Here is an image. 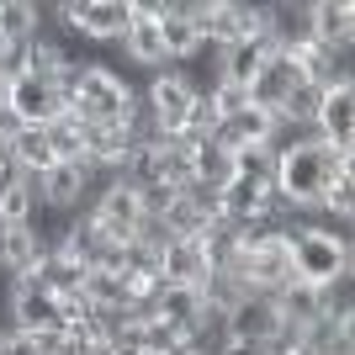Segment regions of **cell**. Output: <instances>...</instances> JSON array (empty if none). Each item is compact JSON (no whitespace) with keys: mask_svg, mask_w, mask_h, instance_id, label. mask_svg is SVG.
Returning a JSON list of instances; mask_svg holds the SVG:
<instances>
[{"mask_svg":"<svg viewBox=\"0 0 355 355\" xmlns=\"http://www.w3.org/2000/svg\"><path fill=\"white\" fill-rule=\"evenodd\" d=\"M313 138L329 148H355V85L324 90V106L313 117Z\"/></svg>","mask_w":355,"mask_h":355,"instance_id":"14","label":"cell"},{"mask_svg":"<svg viewBox=\"0 0 355 355\" xmlns=\"http://www.w3.org/2000/svg\"><path fill=\"white\" fill-rule=\"evenodd\" d=\"M196 292H202V302H207V308L228 313L234 302H244V297H250V286H244V276H239V270L212 266L207 276H202V286H196Z\"/></svg>","mask_w":355,"mask_h":355,"instance_id":"29","label":"cell"},{"mask_svg":"<svg viewBox=\"0 0 355 355\" xmlns=\"http://www.w3.org/2000/svg\"><path fill=\"white\" fill-rule=\"evenodd\" d=\"M6 154H11V164L21 170V175H32V180L59 164V154H53V144H48V128H11Z\"/></svg>","mask_w":355,"mask_h":355,"instance_id":"21","label":"cell"},{"mask_svg":"<svg viewBox=\"0 0 355 355\" xmlns=\"http://www.w3.org/2000/svg\"><path fill=\"white\" fill-rule=\"evenodd\" d=\"M6 138H11V117H0V159H6Z\"/></svg>","mask_w":355,"mask_h":355,"instance_id":"38","label":"cell"},{"mask_svg":"<svg viewBox=\"0 0 355 355\" xmlns=\"http://www.w3.org/2000/svg\"><path fill=\"white\" fill-rule=\"evenodd\" d=\"M154 266H159V276H164L170 286H202V276L212 270V266H207V250H202V239H170Z\"/></svg>","mask_w":355,"mask_h":355,"instance_id":"19","label":"cell"},{"mask_svg":"<svg viewBox=\"0 0 355 355\" xmlns=\"http://www.w3.org/2000/svg\"><path fill=\"white\" fill-rule=\"evenodd\" d=\"M32 276H37L53 297H74V292H80V282H85V266H80V260H69V254H59V250H48L43 266L32 270Z\"/></svg>","mask_w":355,"mask_h":355,"instance_id":"28","label":"cell"},{"mask_svg":"<svg viewBox=\"0 0 355 355\" xmlns=\"http://www.w3.org/2000/svg\"><path fill=\"white\" fill-rule=\"evenodd\" d=\"M122 53H128V64H138V69L159 74L170 69V59H164V37H159V21H154V0H133V21H128V32H122Z\"/></svg>","mask_w":355,"mask_h":355,"instance_id":"10","label":"cell"},{"mask_svg":"<svg viewBox=\"0 0 355 355\" xmlns=\"http://www.w3.org/2000/svg\"><path fill=\"white\" fill-rule=\"evenodd\" d=\"M297 64H302V80L318 90H340V85H355V69H350V53H334L324 43H302L297 48Z\"/></svg>","mask_w":355,"mask_h":355,"instance_id":"20","label":"cell"},{"mask_svg":"<svg viewBox=\"0 0 355 355\" xmlns=\"http://www.w3.org/2000/svg\"><path fill=\"white\" fill-rule=\"evenodd\" d=\"M0 228H6V223H0Z\"/></svg>","mask_w":355,"mask_h":355,"instance_id":"41","label":"cell"},{"mask_svg":"<svg viewBox=\"0 0 355 355\" xmlns=\"http://www.w3.org/2000/svg\"><path fill=\"white\" fill-rule=\"evenodd\" d=\"M106 355H148V350H144V345H112Z\"/></svg>","mask_w":355,"mask_h":355,"instance_id":"37","label":"cell"},{"mask_svg":"<svg viewBox=\"0 0 355 355\" xmlns=\"http://www.w3.org/2000/svg\"><path fill=\"white\" fill-rule=\"evenodd\" d=\"M318 218H334L340 228H350V218H355V170H345V175L329 180L324 202H318Z\"/></svg>","mask_w":355,"mask_h":355,"instance_id":"31","label":"cell"},{"mask_svg":"<svg viewBox=\"0 0 355 355\" xmlns=\"http://www.w3.org/2000/svg\"><path fill=\"white\" fill-rule=\"evenodd\" d=\"M355 170V148H329L318 138L292 148H276V175H270V191L282 196L297 218H318V202H324L329 180Z\"/></svg>","mask_w":355,"mask_h":355,"instance_id":"1","label":"cell"},{"mask_svg":"<svg viewBox=\"0 0 355 355\" xmlns=\"http://www.w3.org/2000/svg\"><path fill=\"white\" fill-rule=\"evenodd\" d=\"M48 21L64 37L80 43H122V32L133 21V0H59L48 6Z\"/></svg>","mask_w":355,"mask_h":355,"instance_id":"4","label":"cell"},{"mask_svg":"<svg viewBox=\"0 0 355 355\" xmlns=\"http://www.w3.org/2000/svg\"><path fill=\"white\" fill-rule=\"evenodd\" d=\"M228 270H239L250 292L276 297L286 282H297V276H292V239H286V234H260L254 244H239V260Z\"/></svg>","mask_w":355,"mask_h":355,"instance_id":"5","label":"cell"},{"mask_svg":"<svg viewBox=\"0 0 355 355\" xmlns=\"http://www.w3.org/2000/svg\"><path fill=\"white\" fill-rule=\"evenodd\" d=\"M318 313L324 318H355V270L318 286Z\"/></svg>","mask_w":355,"mask_h":355,"instance_id":"34","label":"cell"},{"mask_svg":"<svg viewBox=\"0 0 355 355\" xmlns=\"http://www.w3.org/2000/svg\"><path fill=\"white\" fill-rule=\"evenodd\" d=\"M0 282H6V276H0Z\"/></svg>","mask_w":355,"mask_h":355,"instance_id":"42","label":"cell"},{"mask_svg":"<svg viewBox=\"0 0 355 355\" xmlns=\"http://www.w3.org/2000/svg\"><path fill=\"white\" fill-rule=\"evenodd\" d=\"M48 144L59 159H80L85 154V122L74 117V112H59V117L48 122Z\"/></svg>","mask_w":355,"mask_h":355,"instance_id":"33","label":"cell"},{"mask_svg":"<svg viewBox=\"0 0 355 355\" xmlns=\"http://www.w3.org/2000/svg\"><path fill=\"white\" fill-rule=\"evenodd\" d=\"M154 21H159V37H164V59L186 64L202 48V32L191 27V16H186V0H154Z\"/></svg>","mask_w":355,"mask_h":355,"instance_id":"17","label":"cell"},{"mask_svg":"<svg viewBox=\"0 0 355 355\" xmlns=\"http://www.w3.org/2000/svg\"><path fill=\"white\" fill-rule=\"evenodd\" d=\"M276 112H266V106H244V112H234V117L218 122V133H212V144H223L228 154L234 148H270V138H276Z\"/></svg>","mask_w":355,"mask_h":355,"instance_id":"13","label":"cell"},{"mask_svg":"<svg viewBox=\"0 0 355 355\" xmlns=\"http://www.w3.org/2000/svg\"><path fill=\"white\" fill-rule=\"evenodd\" d=\"M191 175H196V186H207V191H223L228 180H234V154L223 144H196L191 148Z\"/></svg>","mask_w":355,"mask_h":355,"instance_id":"27","label":"cell"},{"mask_svg":"<svg viewBox=\"0 0 355 355\" xmlns=\"http://www.w3.org/2000/svg\"><path fill=\"white\" fill-rule=\"evenodd\" d=\"M96 170H90L85 159H59L53 170H43V175L32 180L37 186V202H43V212H53V218H74V212L90 207V191H96Z\"/></svg>","mask_w":355,"mask_h":355,"instance_id":"7","label":"cell"},{"mask_svg":"<svg viewBox=\"0 0 355 355\" xmlns=\"http://www.w3.org/2000/svg\"><path fill=\"white\" fill-rule=\"evenodd\" d=\"M37 212H43V202H37V186H32V175L0 191V223H32Z\"/></svg>","mask_w":355,"mask_h":355,"instance_id":"32","label":"cell"},{"mask_svg":"<svg viewBox=\"0 0 355 355\" xmlns=\"http://www.w3.org/2000/svg\"><path fill=\"white\" fill-rule=\"evenodd\" d=\"M266 59H270V43H266V37H250V43L218 48V80L250 90V80L260 74V64H266Z\"/></svg>","mask_w":355,"mask_h":355,"instance_id":"23","label":"cell"},{"mask_svg":"<svg viewBox=\"0 0 355 355\" xmlns=\"http://www.w3.org/2000/svg\"><path fill=\"white\" fill-rule=\"evenodd\" d=\"M32 350L37 355H64V329H37V334H27Z\"/></svg>","mask_w":355,"mask_h":355,"instance_id":"36","label":"cell"},{"mask_svg":"<svg viewBox=\"0 0 355 355\" xmlns=\"http://www.w3.org/2000/svg\"><path fill=\"white\" fill-rule=\"evenodd\" d=\"M80 297L90 302V313H128L133 308V286H128L122 270H85Z\"/></svg>","mask_w":355,"mask_h":355,"instance_id":"22","label":"cell"},{"mask_svg":"<svg viewBox=\"0 0 355 355\" xmlns=\"http://www.w3.org/2000/svg\"><path fill=\"white\" fill-rule=\"evenodd\" d=\"M59 112H69V101H64V85H59V80L16 74L11 85H6V117H11V128H48Z\"/></svg>","mask_w":355,"mask_h":355,"instance_id":"8","label":"cell"},{"mask_svg":"<svg viewBox=\"0 0 355 355\" xmlns=\"http://www.w3.org/2000/svg\"><path fill=\"white\" fill-rule=\"evenodd\" d=\"M308 21H313V43L350 53L355 43V6L350 0H308Z\"/></svg>","mask_w":355,"mask_h":355,"instance_id":"18","label":"cell"},{"mask_svg":"<svg viewBox=\"0 0 355 355\" xmlns=\"http://www.w3.org/2000/svg\"><path fill=\"white\" fill-rule=\"evenodd\" d=\"M234 175L254 180V186H270V175H276V154H270V148H234Z\"/></svg>","mask_w":355,"mask_h":355,"instance_id":"35","label":"cell"},{"mask_svg":"<svg viewBox=\"0 0 355 355\" xmlns=\"http://www.w3.org/2000/svg\"><path fill=\"white\" fill-rule=\"evenodd\" d=\"M292 239V276L308 286H324L334 276L355 270V250H350V228H334L324 218H302L286 228Z\"/></svg>","mask_w":355,"mask_h":355,"instance_id":"3","label":"cell"},{"mask_svg":"<svg viewBox=\"0 0 355 355\" xmlns=\"http://www.w3.org/2000/svg\"><path fill=\"white\" fill-rule=\"evenodd\" d=\"M144 96V112L154 117V128H159L164 138H175L180 128H186V112H191V101L202 96V85H196L186 69H159V74H148V85L138 90Z\"/></svg>","mask_w":355,"mask_h":355,"instance_id":"6","label":"cell"},{"mask_svg":"<svg viewBox=\"0 0 355 355\" xmlns=\"http://www.w3.org/2000/svg\"><path fill=\"white\" fill-rule=\"evenodd\" d=\"M308 355H355V318H313L302 329Z\"/></svg>","mask_w":355,"mask_h":355,"instance_id":"25","label":"cell"},{"mask_svg":"<svg viewBox=\"0 0 355 355\" xmlns=\"http://www.w3.org/2000/svg\"><path fill=\"white\" fill-rule=\"evenodd\" d=\"M202 308H207V302H202V292H196V286H164L148 318H164V324L175 329V334H186V329L202 318Z\"/></svg>","mask_w":355,"mask_h":355,"instance_id":"26","label":"cell"},{"mask_svg":"<svg viewBox=\"0 0 355 355\" xmlns=\"http://www.w3.org/2000/svg\"><path fill=\"white\" fill-rule=\"evenodd\" d=\"M6 340H11V324H0V355H6Z\"/></svg>","mask_w":355,"mask_h":355,"instance_id":"40","label":"cell"},{"mask_svg":"<svg viewBox=\"0 0 355 355\" xmlns=\"http://www.w3.org/2000/svg\"><path fill=\"white\" fill-rule=\"evenodd\" d=\"M228 340H254V345H270L276 334H282V308H276V297H266V292H250L244 302H234L228 308Z\"/></svg>","mask_w":355,"mask_h":355,"instance_id":"11","label":"cell"},{"mask_svg":"<svg viewBox=\"0 0 355 355\" xmlns=\"http://www.w3.org/2000/svg\"><path fill=\"white\" fill-rule=\"evenodd\" d=\"M59 85H64L69 112L85 128H128L133 112H138V85L122 80V69H112L101 59H80Z\"/></svg>","mask_w":355,"mask_h":355,"instance_id":"2","label":"cell"},{"mask_svg":"<svg viewBox=\"0 0 355 355\" xmlns=\"http://www.w3.org/2000/svg\"><path fill=\"white\" fill-rule=\"evenodd\" d=\"M43 27H48V6H37V0H0V37L11 48L32 43Z\"/></svg>","mask_w":355,"mask_h":355,"instance_id":"24","label":"cell"},{"mask_svg":"<svg viewBox=\"0 0 355 355\" xmlns=\"http://www.w3.org/2000/svg\"><path fill=\"white\" fill-rule=\"evenodd\" d=\"M302 85V64H297V53H282V48H270V59L260 64V74L250 80V101L266 106V112H282L286 96Z\"/></svg>","mask_w":355,"mask_h":355,"instance_id":"12","label":"cell"},{"mask_svg":"<svg viewBox=\"0 0 355 355\" xmlns=\"http://www.w3.org/2000/svg\"><path fill=\"white\" fill-rule=\"evenodd\" d=\"M43 254H48V244L37 239L32 223H6V228H0V276H6V282L32 276V270L43 266Z\"/></svg>","mask_w":355,"mask_h":355,"instance_id":"15","label":"cell"},{"mask_svg":"<svg viewBox=\"0 0 355 355\" xmlns=\"http://www.w3.org/2000/svg\"><path fill=\"white\" fill-rule=\"evenodd\" d=\"M85 212L101 223L117 244H128V239L138 234V223H144V202H138V191H133L122 175H101V180H96V191H90V207H85Z\"/></svg>","mask_w":355,"mask_h":355,"instance_id":"9","label":"cell"},{"mask_svg":"<svg viewBox=\"0 0 355 355\" xmlns=\"http://www.w3.org/2000/svg\"><path fill=\"white\" fill-rule=\"evenodd\" d=\"M266 43L297 53L302 43H313V21H308V0H270L266 6Z\"/></svg>","mask_w":355,"mask_h":355,"instance_id":"16","label":"cell"},{"mask_svg":"<svg viewBox=\"0 0 355 355\" xmlns=\"http://www.w3.org/2000/svg\"><path fill=\"white\" fill-rule=\"evenodd\" d=\"M6 85H11V80H6V74H0V117H6Z\"/></svg>","mask_w":355,"mask_h":355,"instance_id":"39","label":"cell"},{"mask_svg":"<svg viewBox=\"0 0 355 355\" xmlns=\"http://www.w3.org/2000/svg\"><path fill=\"white\" fill-rule=\"evenodd\" d=\"M276 308H282V318L297 324V329H308L313 318H324V313H318V286H308V282H286L282 292H276Z\"/></svg>","mask_w":355,"mask_h":355,"instance_id":"30","label":"cell"}]
</instances>
